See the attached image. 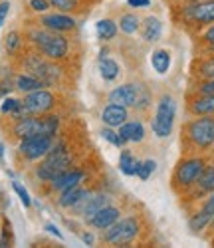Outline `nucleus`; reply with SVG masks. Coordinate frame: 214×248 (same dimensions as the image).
Instances as JSON below:
<instances>
[{
    "mask_svg": "<svg viewBox=\"0 0 214 248\" xmlns=\"http://www.w3.org/2000/svg\"><path fill=\"white\" fill-rule=\"evenodd\" d=\"M26 46L40 52L54 62H61L70 56V38L61 32H52L42 28L38 22L34 26H26Z\"/></svg>",
    "mask_w": 214,
    "mask_h": 248,
    "instance_id": "nucleus-1",
    "label": "nucleus"
},
{
    "mask_svg": "<svg viewBox=\"0 0 214 248\" xmlns=\"http://www.w3.org/2000/svg\"><path fill=\"white\" fill-rule=\"evenodd\" d=\"M183 153H208L214 147V115L186 119L181 127Z\"/></svg>",
    "mask_w": 214,
    "mask_h": 248,
    "instance_id": "nucleus-2",
    "label": "nucleus"
},
{
    "mask_svg": "<svg viewBox=\"0 0 214 248\" xmlns=\"http://www.w3.org/2000/svg\"><path fill=\"white\" fill-rule=\"evenodd\" d=\"M14 60H16V66L20 70L36 76L46 88H54L61 81V74H63L61 66L58 64V62L42 56L40 52H36L32 48H28V50L24 48V52L20 54L18 58H14Z\"/></svg>",
    "mask_w": 214,
    "mask_h": 248,
    "instance_id": "nucleus-3",
    "label": "nucleus"
},
{
    "mask_svg": "<svg viewBox=\"0 0 214 248\" xmlns=\"http://www.w3.org/2000/svg\"><path fill=\"white\" fill-rule=\"evenodd\" d=\"M74 167V153L66 145V141H58L52 145V149L46 153V157H42L36 167H34V177L40 183H50L61 173H66L68 169Z\"/></svg>",
    "mask_w": 214,
    "mask_h": 248,
    "instance_id": "nucleus-4",
    "label": "nucleus"
},
{
    "mask_svg": "<svg viewBox=\"0 0 214 248\" xmlns=\"http://www.w3.org/2000/svg\"><path fill=\"white\" fill-rule=\"evenodd\" d=\"M208 163V159L202 153H184L177 165H175V171L173 177H170V187L173 191L181 197H184L199 179V175L202 173L204 165Z\"/></svg>",
    "mask_w": 214,
    "mask_h": 248,
    "instance_id": "nucleus-5",
    "label": "nucleus"
},
{
    "mask_svg": "<svg viewBox=\"0 0 214 248\" xmlns=\"http://www.w3.org/2000/svg\"><path fill=\"white\" fill-rule=\"evenodd\" d=\"M179 24L192 32H200L214 22V0H192L177 6Z\"/></svg>",
    "mask_w": 214,
    "mask_h": 248,
    "instance_id": "nucleus-6",
    "label": "nucleus"
},
{
    "mask_svg": "<svg viewBox=\"0 0 214 248\" xmlns=\"http://www.w3.org/2000/svg\"><path fill=\"white\" fill-rule=\"evenodd\" d=\"M143 232V222L141 217L137 215H127L121 217L115 224H111L109 229L101 231V244H109V246H127L133 244Z\"/></svg>",
    "mask_w": 214,
    "mask_h": 248,
    "instance_id": "nucleus-7",
    "label": "nucleus"
},
{
    "mask_svg": "<svg viewBox=\"0 0 214 248\" xmlns=\"http://www.w3.org/2000/svg\"><path fill=\"white\" fill-rule=\"evenodd\" d=\"M175 119H177V99L170 93H163L157 99L155 115L151 119V129L155 137L159 139L170 137V133L175 129Z\"/></svg>",
    "mask_w": 214,
    "mask_h": 248,
    "instance_id": "nucleus-8",
    "label": "nucleus"
},
{
    "mask_svg": "<svg viewBox=\"0 0 214 248\" xmlns=\"http://www.w3.org/2000/svg\"><path fill=\"white\" fill-rule=\"evenodd\" d=\"M56 139L58 137H52L46 133H38V135L26 137V139H20L18 147H16V155L24 163H38L42 157H46V153L52 149Z\"/></svg>",
    "mask_w": 214,
    "mask_h": 248,
    "instance_id": "nucleus-9",
    "label": "nucleus"
},
{
    "mask_svg": "<svg viewBox=\"0 0 214 248\" xmlns=\"http://www.w3.org/2000/svg\"><path fill=\"white\" fill-rule=\"evenodd\" d=\"M22 106H24L28 115H46V113H52L56 109L58 97L52 90L42 88V90L24 93L22 95Z\"/></svg>",
    "mask_w": 214,
    "mask_h": 248,
    "instance_id": "nucleus-10",
    "label": "nucleus"
},
{
    "mask_svg": "<svg viewBox=\"0 0 214 248\" xmlns=\"http://www.w3.org/2000/svg\"><path fill=\"white\" fill-rule=\"evenodd\" d=\"M6 133L16 141L38 135V133H44L42 131V115H26V117H20V119H12Z\"/></svg>",
    "mask_w": 214,
    "mask_h": 248,
    "instance_id": "nucleus-11",
    "label": "nucleus"
},
{
    "mask_svg": "<svg viewBox=\"0 0 214 248\" xmlns=\"http://www.w3.org/2000/svg\"><path fill=\"white\" fill-rule=\"evenodd\" d=\"M38 24L46 30H52V32H61V34H68V32H74L77 22L76 18L70 16L68 12H44L38 16Z\"/></svg>",
    "mask_w": 214,
    "mask_h": 248,
    "instance_id": "nucleus-12",
    "label": "nucleus"
},
{
    "mask_svg": "<svg viewBox=\"0 0 214 248\" xmlns=\"http://www.w3.org/2000/svg\"><path fill=\"white\" fill-rule=\"evenodd\" d=\"M214 193V163H206L202 173L199 175L195 187H192L183 199H186L188 202H197V201H202L206 195Z\"/></svg>",
    "mask_w": 214,
    "mask_h": 248,
    "instance_id": "nucleus-13",
    "label": "nucleus"
},
{
    "mask_svg": "<svg viewBox=\"0 0 214 248\" xmlns=\"http://www.w3.org/2000/svg\"><path fill=\"white\" fill-rule=\"evenodd\" d=\"M121 217H123L121 209L111 202V204L103 206V209H99L95 215H92V217H88V218H83V220H85V224H88V226H92V229L105 231V229H109L111 224H115Z\"/></svg>",
    "mask_w": 214,
    "mask_h": 248,
    "instance_id": "nucleus-14",
    "label": "nucleus"
},
{
    "mask_svg": "<svg viewBox=\"0 0 214 248\" xmlns=\"http://www.w3.org/2000/svg\"><path fill=\"white\" fill-rule=\"evenodd\" d=\"M186 113L190 117L214 115V93H188L186 95Z\"/></svg>",
    "mask_w": 214,
    "mask_h": 248,
    "instance_id": "nucleus-15",
    "label": "nucleus"
},
{
    "mask_svg": "<svg viewBox=\"0 0 214 248\" xmlns=\"http://www.w3.org/2000/svg\"><path fill=\"white\" fill-rule=\"evenodd\" d=\"M137 93H139V84L135 81H129V84H121L117 88H113L107 95L111 103H117V106H123L127 109H133L135 108V101H137Z\"/></svg>",
    "mask_w": 214,
    "mask_h": 248,
    "instance_id": "nucleus-16",
    "label": "nucleus"
},
{
    "mask_svg": "<svg viewBox=\"0 0 214 248\" xmlns=\"http://www.w3.org/2000/svg\"><path fill=\"white\" fill-rule=\"evenodd\" d=\"M85 177H88V173H85L83 169H68L66 173H61L60 177H56L54 181H50V191L52 193H61L66 191L70 187H74V185H81L85 181Z\"/></svg>",
    "mask_w": 214,
    "mask_h": 248,
    "instance_id": "nucleus-17",
    "label": "nucleus"
},
{
    "mask_svg": "<svg viewBox=\"0 0 214 248\" xmlns=\"http://www.w3.org/2000/svg\"><path fill=\"white\" fill-rule=\"evenodd\" d=\"M129 119V109L123 108V106H117V103H107V106L101 109V121H103V125L107 127H119L123 125V123Z\"/></svg>",
    "mask_w": 214,
    "mask_h": 248,
    "instance_id": "nucleus-18",
    "label": "nucleus"
},
{
    "mask_svg": "<svg viewBox=\"0 0 214 248\" xmlns=\"http://www.w3.org/2000/svg\"><path fill=\"white\" fill-rule=\"evenodd\" d=\"M117 131L125 143H141L145 141V135H147V129L141 119H127L123 125L117 127Z\"/></svg>",
    "mask_w": 214,
    "mask_h": 248,
    "instance_id": "nucleus-19",
    "label": "nucleus"
},
{
    "mask_svg": "<svg viewBox=\"0 0 214 248\" xmlns=\"http://www.w3.org/2000/svg\"><path fill=\"white\" fill-rule=\"evenodd\" d=\"M139 32H141V38L145 40V42H149V44L159 42L161 36H163V22H161V18H157V16L143 18Z\"/></svg>",
    "mask_w": 214,
    "mask_h": 248,
    "instance_id": "nucleus-20",
    "label": "nucleus"
},
{
    "mask_svg": "<svg viewBox=\"0 0 214 248\" xmlns=\"http://www.w3.org/2000/svg\"><path fill=\"white\" fill-rule=\"evenodd\" d=\"M42 88H46L42 81L36 78V76H32V74H26V72H16L14 74V90L16 92H20V93H30V92H36V90H42Z\"/></svg>",
    "mask_w": 214,
    "mask_h": 248,
    "instance_id": "nucleus-21",
    "label": "nucleus"
},
{
    "mask_svg": "<svg viewBox=\"0 0 214 248\" xmlns=\"http://www.w3.org/2000/svg\"><path fill=\"white\" fill-rule=\"evenodd\" d=\"M26 48V38L20 30H10L6 36H4V52L8 58H18L20 54L24 52Z\"/></svg>",
    "mask_w": 214,
    "mask_h": 248,
    "instance_id": "nucleus-22",
    "label": "nucleus"
},
{
    "mask_svg": "<svg viewBox=\"0 0 214 248\" xmlns=\"http://www.w3.org/2000/svg\"><path fill=\"white\" fill-rule=\"evenodd\" d=\"M192 76L195 79H210L214 78V54H202L192 64Z\"/></svg>",
    "mask_w": 214,
    "mask_h": 248,
    "instance_id": "nucleus-23",
    "label": "nucleus"
},
{
    "mask_svg": "<svg viewBox=\"0 0 214 248\" xmlns=\"http://www.w3.org/2000/svg\"><path fill=\"white\" fill-rule=\"evenodd\" d=\"M139 165H141V159H137L131 149L121 147V153H119V171H121L123 175H127V177H137Z\"/></svg>",
    "mask_w": 214,
    "mask_h": 248,
    "instance_id": "nucleus-24",
    "label": "nucleus"
},
{
    "mask_svg": "<svg viewBox=\"0 0 214 248\" xmlns=\"http://www.w3.org/2000/svg\"><path fill=\"white\" fill-rule=\"evenodd\" d=\"M95 32H97V40H101V42H109V40H113L119 34V24L111 18H101L95 24Z\"/></svg>",
    "mask_w": 214,
    "mask_h": 248,
    "instance_id": "nucleus-25",
    "label": "nucleus"
},
{
    "mask_svg": "<svg viewBox=\"0 0 214 248\" xmlns=\"http://www.w3.org/2000/svg\"><path fill=\"white\" fill-rule=\"evenodd\" d=\"M97 68H99V76L109 84V81H115L119 76H121V68H119V64L113 60V58H99V62H97Z\"/></svg>",
    "mask_w": 214,
    "mask_h": 248,
    "instance_id": "nucleus-26",
    "label": "nucleus"
},
{
    "mask_svg": "<svg viewBox=\"0 0 214 248\" xmlns=\"http://www.w3.org/2000/svg\"><path fill=\"white\" fill-rule=\"evenodd\" d=\"M83 191H85V185L81 183V185H74V187L58 193V206L60 209H72V206L77 202V199L83 195Z\"/></svg>",
    "mask_w": 214,
    "mask_h": 248,
    "instance_id": "nucleus-27",
    "label": "nucleus"
},
{
    "mask_svg": "<svg viewBox=\"0 0 214 248\" xmlns=\"http://www.w3.org/2000/svg\"><path fill=\"white\" fill-rule=\"evenodd\" d=\"M170 64H173V58H170V52L168 50L159 48V50H155L151 54V66H153V70L159 76H165L170 70Z\"/></svg>",
    "mask_w": 214,
    "mask_h": 248,
    "instance_id": "nucleus-28",
    "label": "nucleus"
},
{
    "mask_svg": "<svg viewBox=\"0 0 214 248\" xmlns=\"http://www.w3.org/2000/svg\"><path fill=\"white\" fill-rule=\"evenodd\" d=\"M119 30L125 34V36H133V34H137L139 32V28H141V18H139V14H135V12H125V14H121V18H119Z\"/></svg>",
    "mask_w": 214,
    "mask_h": 248,
    "instance_id": "nucleus-29",
    "label": "nucleus"
},
{
    "mask_svg": "<svg viewBox=\"0 0 214 248\" xmlns=\"http://www.w3.org/2000/svg\"><path fill=\"white\" fill-rule=\"evenodd\" d=\"M111 202H113V199H111V195H109V193L95 191V193H93V197H92V201H90V204H88V209H85V213H83V218H88V217L95 215L99 209H103V206L111 204Z\"/></svg>",
    "mask_w": 214,
    "mask_h": 248,
    "instance_id": "nucleus-30",
    "label": "nucleus"
},
{
    "mask_svg": "<svg viewBox=\"0 0 214 248\" xmlns=\"http://www.w3.org/2000/svg\"><path fill=\"white\" fill-rule=\"evenodd\" d=\"M210 220H212L210 217H206L204 213H200V211L197 209L195 213H190V217H188V229H190V232L200 234V232H204V231L208 229Z\"/></svg>",
    "mask_w": 214,
    "mask_h": 248,
    "instance_id": "nucleus-31",
    "label": "nucleus"
},
{
    "mask_svg": "<svg viewBox=\"0 0 214 248\" xmlns=\"http://www.w3.org/2000/svg\"><path fill=\"white\" fill-rule=\"evenodd\" d=\"M153 106V95L145 84H139V93H137V101H135V111L137 113H147Z\"/></svg>",
    "mask_w": 214,
    "mask_h": 248,
    "instance_id": "nucleus-32",
    "label": "nucleus"
},
{
    "mask_svg": "<svg viewBox=\"0 0 214 248\" xmlns=\"http://www.w3.org/2000/svg\"><path fill=\"white\" fill-rule=\"evenodd\" d=\"M60 127H61V119H60V115H56V113H46V115H42V131H44L46 135L58 137V135H60Z\"/></svg>",
    "mask_w": 214,
    "mask_h": 248,
    "instance_id": "nucleus-33",
    "label": "nucleus"
},
{
    "mask_svg": "<svg viewBox=\"0 0 214 248\" xmlns=\"http://www.w3.org/2000/svg\"><path fill=\"white\" fill-rule=\"evenodd\" d=\"M93 193H95V191H92V189H88V187H85L83 195L77 199V202H76V204L72 206V209H70L74 217H77V218H83V213H85V209H88V204H90V201H92Z\"/></svg>",
    "mask_w": 214,
    "mask_h": 248,
    "instance_id": "nucleus-34",
    "label": "nucleus"
},
{
    "mask_svg": "<svg viewBox=\"0 0 214 248\" xmlns=\"http://www.w3.org/2000/svg\"><path fill=\"white\" fill-rule=\"evenodd\" d=\"M99 133H101V137H103L105 141H109L111 145H115V147H119V149L127 145V143L123 141V137L119 135V131H117L115 127H107V125H103V129H101Z\"/></svg>",
    "mask_w": 214,
    "mask_h": 248,
    "instance_id": "nucleus-35",
    "label": "nucleus"
},
{
    "mask_svg": "<svg viewBox=\"0 0 214 248\" xmlns=\"http://www.w3.org/2000/svg\"><path fill=\"white\" fill-rule=\"evenodd\" d=\"M50 6L56 8L58 12H77L79 10V0H48Z\"/></svg>",
    "mask_w": 214,
    "mask_h": 248,
    "instance_id": "nucleus-36",
    "label": "nucleus"
},
{
    "mask_svg": "<svg viewBox=\"0 0 214 248\" xmlns=\"http://www.w3.org/2000/svg\"><path fill=\"white\" fill-rule=\"evenodd\" d=\"M155 169H157V161L155 159H145V161H141L139 169H137V177L141 181H149V177L155 173Z\"/></svg>",
    "mask_w": 214,
    "mask_h": 248,
    "instance_id": "nucleus-37",
    "label": "nucleus"
},
{
    "mask_svg": "<svg viewBox=\"0 0 214 248\" xmlns=\"http://www.w3.org/2000/svg\"><path fill=\"white\" fill-rule=\"evenodd\" d=\"M14 244V234H12V224L8 218H2V231H0V248H6Z\"/></svg>",
    "mask_w": 214,
    "mask_h": 248,
    "instance_id": "nucleus-38",
    "label": "nucleus"
},
{
    "mask_svg": "<svg viewBox=\"0 0 214 248\" xmlns=\"http://www.w3.org/2000/svg\"><path fill=\"white\" fill-rule=\"evenodd\" d=\"M190 93H214V78L210 79H195Z\"/></svg>",
    "mask_w": 214,
    "mask_h": 248,
    "instance_id": "nucleus-39",
    "label": "nucleus"
},
{
    "mask_svg": "<svg viewBox=\"0 0 214 248\" xmlns=\"http://www.w3.org/2000/svg\"><path fill=\"white\" fill-rule=\"evenodd\" d=\"M14 90V72H4L0 78V97L10 95Z\"/></svg>",
    "mask_w": 214,
    "mask_h": 248,
    "instance_id": "nucleus-40",
    "label": "nucleus"
},
{
    "mask_svg": "<svg viewBox=\"0 0 214 248\" xmlns=\"http://www.w3.org/2000/svg\"><path fill=\"white\" fill-rule=\"evenodd\" d=\"M12 189H14V193L18 195L20 202H22L26 209H30V206H32V199H30V193H28V189L24 187V185L18 183V181H12Z\"/></svg>",
    "mask_w": 214,
    "mask_h": 248,
    "instance_id": "nucleus-41",
    "label": "nucleus"
},
{
    "mask_svg": "<svg viewBox=\"0 0 214 248\" xmlns=\"http://www.w3.org/2000/svg\"><path fill=\"white\" fill-rule=\"evenodd\" d=\"M28 8H30V12H34V14H44V12H48L52 6H50V2L48 0H28Z\"/></svg>",
    "mask_w": 214,
    "mask_h": 248,
    "instance_id": "nucleus-42",
    "label": "nucleus"
},
{
    "mask_svg": "<svg viewBox=\"0 0 214 248\" xmlns=\"http://www.w3.org/2000/svg\"><path fill=\"white\" fill-rule=\"evenodd\" d=\"M199 211L204 213L206 217L214 218V193H210V195H206V197L202 199V202H200V206H199Z\"/></svg>",
    "mask_w": 214,
    "mask_h": 248,
    "instance_id": "nucleus-43",
    "label": "nucleus"
},
{
    "mask_svg": "<svg viewBox=\"0 0 214 248\" xmlns=\"http://www.w3.org/2000/svg\"><path fill=\"white\" fill-rule=\"evenodd\" d=\"M199 40H200V46H206V44H214V22L210 26H206L204 30H200L199 34Z\"/></svg>",
    "mask_w": 214,
    "mask_h": 248,
    "instance_id": "nucleus-44",
    "label": "nucleus"
},
{
    "mask_svg": "<svg viewBox=\"0 0 214 248\" xmlns=\"http://www.w3.org/2000/svg\"><path fill=\"white\" fill-rule=\"evenodd\" d=\"M8 12H10V0H2V2H0V28L6 24Z\"/></svg>",
    "mask_w": 214,
    "mask_h": 248,
    "instance_id": "nucleus-45",
    "label": "nucleus"
},
{
    "mask_svg": "<svg viewBox=\"0 0 214 248\" xmlns=\"http://www.w3.org/2000/svg\"><path fill=\"white\" fill-rule=\"evenodd\" d=\"M127 4L131 8H149L151 6V0H127Z\"/></svg>",
    "mask_w": 214,
    "mask_h": 248,
    "instance_id": "nucleus-46",
    "label": "nucleus"
},
{
    "mask_svg": "<svg viewBox=\"0 0 214 248\" xmlns=\"http://www.w3.org/2000/svg\"><path fill=\"white\" fill-rule=\"evenodd\" d=\"M44 231H48L50 234H54V236H56V238H60V240L63 238V234L60 232V229H58L56 224H52V222H46V224H44Z\"/></svg>",
    "mask_w": 214,
    "mask_h": 248,
    "instance_id": "nucleus-47",
    "label": "nucleus"
},
{
    "mask_svg": "<svg viewBox=\"0 0 214 248\" xmlns=\"http://www.w3.org/2000/svg\"><path fill=\"white\" fill-rule=\"evenodd\" d=\"M81 240H83V244H85V246H93V242H95V236L92 234V231H85V232L81 234Z\"/></svg>",
    "mask_w": 214,
    "mask_h": 248,
    "instance_id": "nucleus-48",
    "label": "nucleus"
},
{
    "mask_svg": "<svg viewBox=\"0 0 214 248\" xmlns=\"http://www.w3.org/2000/svg\"><path fill=\"white\" fill-rule=\"evenodd\" d=\"M202 54H214V44H206V46H202Z\"/></svg>",
    "mask_w": 214,
    "mask_h": 248,
    "instance_id": "nucleus-49",
    "label": "nucleus"
},
{
    "mask_svg": "<svg viewBox=\"0 0 214 248\" xmlns=\"http://www.w3.org/2000/svg\"><path fill=\"white\" fill-rule=\"evenodd\" d=\"M109 56V48H101L99 50V58H107Z\"/></svg>",
    "mask_w": 214,
    "mask_h": 248,
    "instance_id": "nucleus-50",
    "label": "nucleus"
},
{
    "mask_svg": "<svg viewBox=\"0 0 214 248\" xmlns=\"http://www.w3.org/2000/svg\"><path fill=\"white\" fill-rule=\"evenodd\" d=\"M0 163H4V143H0Z\"/></svg>",
    "mask_w": 214,
    "mask_h": 248,
    "instance_id": "nucleus-51",
    "label": "nucleus"
},
{
    "mask_svg": "<svg viewBox=\"0 0 214 248\" xmlns=\"http://www.w3.org/2000/svg\"><path fill=\"white\" fill-rule=\"evenodd\" d=\"M208 231H210V234H214V218H212L210 224H208Z\"/></svg>",
    "mask_w": 214,
    "mask_h": 248,
    "instance_id": "nucleus-52",
    "label": "nucleus"
},
{
    "mask_svg": "<svg viewBox=\"0 0 214 248\" xmlns=\"http://www.w3.org/2000/svg\"><path fill=\"white\" fill-rule=\"evenodd\" d=\"M177 4H186V2H192V0H175Z\"/></svg>",
    "mask_w": 214,
    "mask_h": 248,
    "instance_id": "nucleus-53",
    "label": "nucleus"
}]
</instances>
